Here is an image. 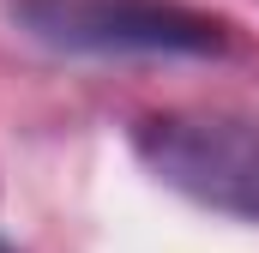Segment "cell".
Here are the masks:
<instances>
[{"label":"cell","instance_id":"1","mask_svg":"<svg viewBox=\"0 0 259 253\" xmlns=\"http://www.w3.org/2000/svg\"><path fill=\"white\" fill-rule=\"evenodd\" d=\"M12 24L61 55H103V61H127V55H229V24L199 12L187 0H18Z\"/></svg>","mask_w":259,"mask_h":253},{"label":"cell","instance_id":"3","mask_svg":"<svg viewBox=\"0 0 259 253\" xmlns=\"http://www.w3.org/2000/svg\"><path fill=\"white\" fill-rule=\"evenodd\" d=\"M0 253H18V247H6V241H0Z\"/></svg>","mask_w":259,"mask_h":253},{"label":"cell","instance_id":"2","mask_svg":"<svg viewBox=\"0 0 259 253\" xmlns=\"http://www.w3.org/2000/svg\"><path fill=\"white\" fill-rule=\"evenodd\" d=\"M139 163L169 193L217 217L259 223V121L241 115H145L133 126Z\"/></svg>","mask_w":259,"mask_h":253}]
</instances>
